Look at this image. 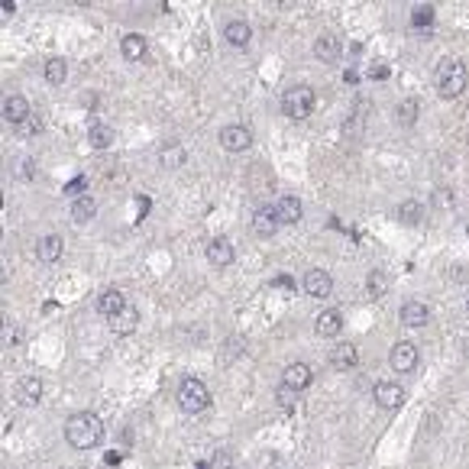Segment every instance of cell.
<instances>
[{
  "instance_id": "3957f363",
  "label": "cell",
  "mask_w": 469,
  "mask_h": 469,
  "mask_svg": "<svg viewBox=\"0 0 469 469\" xmlns=\"http://www.w3.org/2000/svg\"><path fill=\"white\" fill-rule=\"evenodd\" d=\"M317 104V94H314V87L311 85H291L282 94V114L288 120H304L311 117V110Z\"/></svg>"
},
{
  "instance_id": "83f0119b",
  "label": "cell",
  "mask_w": 469,
  "mask_h": 469,
  "mask_svg": "<svg viewBox=\"0 0 469 469\" xmlns=\"http://www.w3.org/2000/svg\"><path fill=\"white\" fill-rule=\"evenodd\" d=\"M87 143H91L94 149H110V146H114V129L104 127V123H94V127L87 129Z\"/></svg>"
},
{
  "instance_id": "277c9868",
  "label": "cell",
  "mask_w": 469,
  "mask_h": 469,
  "mask_svg": "<svg viewBox=\"0 0 469 469\" xmlns=\"http://www.w3.org/2000/svg\"><path fill=\"white\" fill-rule=\"evenodd\" d=\"M175 398H178V408L185 415H201V411L211 408V392H207V385L201 379H182Z\"/></svg>"
},
{
  "instance_id": "e575fe53",
  "label": "cell",
  "mask_w": 469,
  "mask_h": 469,
  "mask_svg": "<svg viewBox=\"0 0 469 469\" xmlns=\"http://www.w3.org/2000/svg\"><path fill=\"white\" fill-rule=\"evenodd\" d=\"M81 191H85V178H72L65 188V194H72V198H81Z\"/></svg>"
},
{
  "instance_id": "4dcf8cb0",
  "label": "cell",
  "mask_w": 469,
  "mask_h": 469,
  "mask_svg": "<svg viewBox=\"0 0 469 469\" xmlns=\"http://www.w3.org/2000/svg\"><path fill=\"white\" fill-rule=\"evenodd\" d=\"M411 26L415 30H430L434 26V3H417L415 10H411Z\"/></svg>"
},
{
  "instance_id": "44dd1931",
  "label": "cell",
  "mask_w": 469,
  "mask_h": 469,
  "mask_svg": "<svg viewBox=\"0 0 469 469\" xmlns=\"http://www.w3.org/2000/svg\"><path fill=\"white\" fill-rule=\"evenodd\" d=\"M356 363H359V350H356L353 343H337V346H333V353H331L333 369L346 373V369H356Z\"/></svg>"
},
{
  "instance_id": "d6a6232c",
  "label": "cell",
  "mask_w": 469,
  "mask_h": 469,
  "mask_svg": "<svg viewBox=\"0 0 469 469\" xmlns=\"http://www.w3.org/2000/svg\"><path fill=\"white\" fill-rule=\"evenodd\" d=\"M207 469H236V463H233V457H230L227 450H217V453L207 459Z\"/></svg>"
},
{
  "instance_id": "7a4b0ae2",
  "label": "cell",
  "mask_w": 469,
  "mask_h": 469,
  "mask_svg": "<svg viewBox=\"0 0 469 469\" xmlns=\"http://www.w3.org/2000/svg\"><path fill=\"white\" fill-rule=\"evenodd\" d=\"M434 85H437V94L447 97V101L459 97L463 91H466V85H469V68H466V62H463V59H444V62L437 65Z\"/></svg>"
},
{
  "instance_id": "f1b7e54d",
  "label": "cell",
  "mask_w": 469,
  "mask_h": 469,
  "mask_svg": "<svg viewBox=\"0 0 469 469\" xmlns=\"http://www.w3.org/2000/svg\"><path fill=\"white\" fill-rule=\"evenodd\" d=\"M363 127H366V104H356V110H353L350 117H346V123H343V136L356 139L363 133Z\"/></svg>"
},
{
  "instance_id": "1f68e13d",
  "label": "cell",
  "mask_w": 469,
  "mask_h": 469,
  "mask_svg": "<svg viewBox=\"0 0 469 469\" xmlns=\"http://www.w3.org/2000/svg\"><path fill=\"white\" fill-rule=\"evenodd\" d=\"M395 217H398L405 227H417L421 224V204L417 201H402L398 204V211H395Z\"/></svg>"
},
{
  "instance_id": "2e32d148",
  "label": "cell",
  "mask_w": 469,
  "mask_h": 469,
  "mask_svg": "<svg viewBox=\"0 0 469 469\" xmlns=\"http://www.w3.org/2000/svg\"><path fill=\"white\" fill-rule=\"evenodd\" d=\"M275 213H278V224H298L301 213H304V204L295 194H282L275 201Z\"/></svg>"
},
{
  "instance_id": "7402d4cb",
  "label": "cell",
  "mask_w": 469,
  "mask_h": 469,
  "mask_svg": "<svg viewBox=\"0 0 469 469\" xmlns=\"http://www.w3.org/2000/svg\"><path fill=\"white\" fill-rule=\"evenodd\" d=\"M427 320H430V308L424 301H405L402 304V324L405 327H424Z\"/></svg>"
},
{
  "instance_id": "ffe728a7",
  "label": "cell",
  "mask_w": 469,
  "mask_h": 469,
  "mask_svg": "<svg viewBox=\"0 0 469 469\" xmlns=\"http://www.w3.org/2000/svg\"><path fill=\"white\" fill-rule=\"evenodd\" d=\"M224 39L233 45V49H246L249 39H253V26H249L246 20H230L224 26Z\"/></svg>"
},
{
  "instance_id": "f546056e",
  "label": "cell",
  "mask_w": 469,
  "mask_h": 469,
  "mask_svg": "<svg viewBox=\"0 0 469 469\" xmlns=\"http://www.w3.org/2000/svg\"><path fill=\"white\" fill-rule=\"evenodd\" d=\"M136 324H139V314H136V311H129V308H127L123 314H120V317L110 320V331L120 333V337H127V333L136 331Z\"/></svg>"
},
{
  "instance_id": "7c38bea8",
  "label": "cell",
  "mask_w": 469,
  "mask_h": 469,
  "mask_svg": "<svg viewBox=\"0 0 469 469\" xmlns=\"http://www.w3.org/2000/svg\"><path fill=\"white\" fill-rule=\"evenodd\" d=\"M97 311H101V317H107V320L120 317V314L127 311V298H123V291H120V288H104V291L97 295Z\"/></svg>"
},
{
  "instance_id": "8d00e7d4",
  "label": "cell",
  "mask_w": 469,
  "mask_h": 469,
  "mask_svg": "<svg viewBox=\"0 0 469 469\" xmlns=\"http://www.w3.org/2000/svg\"><path fill=\"white\" fill-rule=\"evenodd\" d=\"M434 201H437L440 207H444V204L450 207V204H453V194H450V191H437V194H434Z\"/></svg>"
},
{
  "instance_id": "5bb4252c",
  "label": "cell",
  "mask_w": 469,
  "mask_h": 469,
  "mask_svg": "<svg viewBox=\"0 0 469 469\" xmlns=\"http://www.w3.org/2000/svg\"><path fill=\"white\" fill-rule=\"evenodd\" d=\"M30 117H32V107H30V101H26L23 94H10L7 101H3V120H7V123L23 127Z\"/></svg>"
},
{
  "instance_id": "52a82bcc",
  "label": "cell",
  "mask_w": 469,
  "mask_h": 469,
  "mask_svg": "<svg viewBox=\"0 0 469 469\" xmlns=\"http://www.w3.org/2000/svg\"><path fill=\"white\" fill-rule=\"evenodd\" d=\"M217 139H220V146H224L227 152H246L253 146V133H249V127H243V123H227Z\"/></svg>"
},
{
  "instance_id": "d6986e66",
  "label": "cell",
  "mask_w": 469,
  "mask_h": 469,
  "mask_svg": "<svg viewBox=\"0 0 469 469\" xmlns=\"http://www.w3.org/2000/svg\"><path fill=\"white\" fill-rule=\"evenodd\" d=\"M146 52H149V45H146V39H143L139 32H127V36L120 39V55H123L127 62H143Z\"/></svg>"
},
{
  "instance_id": "836d02e7",
  "label": "cell",
  "mask_w": 469,
  "mask_h": 469,
  "mask_svg": "<svg viewBox=\"0 0 469 469\" xmlns=\"http://www.w3.org/2000/svg\"><path fill=\"white\" fill-rule=\"evenodd\" d=\"M275 395H278V405H282V408H288V411L295 408V392H291V388H285V385H282Z\"/></svg>"
},
{
  "instance_id": "9c48e42d",
  "label": "cell",
  "mask_w": 469,
  "mask_h": 469,
  "mask_svg": "<svg viewBox=\"0 0 469 469\" xmlns=\"http://www.w3.org/2000/svg\"><path fill=\"white\" fill-rule=\"evenodd\" d=\"M204 256H207V262H211L213 269H227V266H233L236 249L227 236H213L211 243H207V249H204Z\"/></svg>"
},
{
  "instance_id": "4fadbf2b",
  "label": "cell",
  "mask_w": 469,
  "mask_h": 469,
  "mask_svg": "<svg viewBox=\"0 0 469 469\" xmlns=\"http://www.w3.org/2000/svg\"><path fill=\"white\" fill-rule=\"evenodd\" d=\"M311 382H314V373H311L308 363H288L285 373H282V385L291 392H304Z\"/></svg>"
},
{
  "instance_id": "6da1fadb",
  "label": "cell",
  "mask_w": 469,
  "mask_h": 469,
  "mask_svg": "<svg viewBox=\"0 0 469 469\" xmlns=\"http://www.w3.org/2000/svg\"><path fill=\"white\" fill-rule=\"evenodd\" d=\"M104 437V424L94 411H75V415L65 421V440L75 450H91L101 444Z\"/></svg>"
},
{
  "instance_id": "484cf974",
  "label": "cell",
  "mask_w": 469,
  "mask_h": 469,
  "mask_svg": "<svg viewBox=\"0 0 469 469\" xmlns=\"http://www.w3.org/2000/svg\"><path fill=\"white\" fill-rule=\"evenodd\" d=\"M417 114H421V104H417L415 97H405L402 104L395 107V120H398L402 127H415V123H417Z\"/></svg>"
},
{
  "instance_id": "9a60e30c",
  "label": "cell",
  "mask_w": 469,
  "mask_h": 469,
  "mask_svg": "<svg viewBox=\"0 0 469 469\" xmlns=\"http://www.w3.org/2000/svg\"><path fill=\"white\" fill-rule=\"evenodd\" d=\"M278 213H275V204H266V207H259L256 213H253V233L256 236H275V230H278Z\"/></svg>"
},
{
  "instance_id": "603a6c76",
  "label": "cell",
  "mask_w": 469,
  "mask_h": 469,
  "mask_svg": "<svg viewBox=\"0 0 469 469\" xmlns=\"http://www.w3.org/2000/svg\"><path fill=\"white\" fill-rule=\"evenodd\" d=\"M388 288H392V282H388V275L379 272V269H373V272L366 275V298L369 301L385 298V295H388Z\"/></svg>"
},
{
  "instance_id": "e0dca14e",
  "label": "cell",
  "mask_w": 469,
  "mask_h": 469,
  "mask_svg": "<svg viewBox=\"0 0 469 469\" xmlns=\"http://www.w3.org/2000/svg\"><path fill=\"white\" fill-rule=\"evenodd\" d=\"M65 253V240L59 233H45L39 243H36V256L39 262H59Z\"/></svg>"
},
{
  "instance_id": "ac0fdd59",
  "label": "cell",
  "mask_w": 469,
  "mask_h": 469,
  "mask_svg": "<svg viewBox=\"0 0 469 469\" xmlns=\"http://www.w3.org/2000/svg\"><path fill=\"white\" fill-rule=\"evenodd\" d=\"M314 331H317V337H337L343 331V314L337 308L320 311L317 320H314Z\"/></svg>"
},
{
  "instance_id": "4316f807",
  "label": "cell",
  "mask_w": 469,
  "mask_h": 469,
  "mask_svg": "<svg viewBox=\"0 0 469 469\" xmlns=\"http://www.w3.org/2000/svg\"><path fill=\"white\" fill-rule=\"evenodd\" d=\"M94 213H97L94 198H87V194L75 198V204H72V217H75V224H87V220H94Z\"/></svg>"
},
{
  "instance_id": "d4e9b609",
  "label": "cell",
  "mask_w": 469,
  "mask_h": 469,
  "mask_svg": "<svg viewBox=\"0 0 469 469\" xmlns=\"http://www.w3.org/2000/svg\"><path fill=\"white\" fill-rule=\"evenodd\" d=\"M43 75L49 85H65V78H68V65H65V59H59V55H52V59H45V68Z\"/></svg>"
},
{
  "instance_id": "f35d334b",
  "label": "cell",
  "mask_w": 469,
  "mask_h": 469,
  "mask_svg": "<svg viewBox=\"0 0 469 469\" xmlns=\"http://www.w3.org/2000/svg\"><path fill=\"white\" fill-rule=\"evenodd\" d=\"M466 314H469V295H466Z\"/></svg>"
},
{
  "instance_id": "d590c367",
  "label": "cell",
  "mask_w": 469,
  "mask_h": 469,
  "mask_svg": "<svg viewBox=\"0 0 469 469\" xmlns=\"http://www.w3.org/2000/svg\"><path fill=\"white\" fill-rule=\"evenodd\" d=\"M39 129H43V120H39V117H30L26 123H23V133H26V136H32V133H39Z\"/></svg>"
},
{
  "instance_id": "30bf717a",
  "label": "cell",
  "mask_w": 469,
  "mask_h": 469,
  "mask_svg": "<svg viewBox=\"0 0 469 469\" xmlns=\"http://www.w3.org/2000/svg\"><path fill=\"white\" fill-rule=\"evenodd\" d=\"M373 398H375V405L385 408V411H398V408L405 405V388L398 382H375Z\"/></svg>"
},
{
  "instance_id": "8fae6325",
  "label": "cell",
  "mask_w": 469,
  "mask_h": 469,
  "mask_svg": "<svg viewBox=\"0 0 469 469\" xmlns=\"http://www.w3.org/2000/svg\"><path fill=\"white\" fill-rule=\"evenodd\" d=\"M314 55H317L324 65H333L340 62L343 55V39L337 36V32H320L317 39H314Z\"/></svg>"
},
{
  "instance_id": "5b68a950",
  "label": "cell",
  "mask_w": 469,
  "mask_h": 469,
  "mask_svg": "<svg viewBox=\"0 0 469 469\" xmlns=\"http://www.w3.org/2000/svg\"><path fill=\"white\" fill-rule=\"evenodd\" d=\"M43 392H45V385L39 375H23L20 382L13 385V398H17V405H23V408H36L43 402Z\"/></svg>"
},
{
  "instance_id": "8992f818",
  "label": "cell",
  "mask_w": 469,
  "mask_h": 469,
  "mask_svg": "<svg viewBox=\"0 0 469 469\" xmlns=\"http://www.w3.org/2000/svg\"><path fill=\"white\" fill-rule=\"evenodd\" d=\"M417 346L411 340H402V343H395L392 346V353H388V366H392L395 373H402V375H408V373H415L417 369Z\"/></svg>"
},
{
  "instance_id": "cb8c5ba5",
  "label": "cell",
  "mask_w": 469,
  "mask_h": 469,
  "mask_svg": "<svg viewBox=\"0 0 469 469\" xmlns=\"http://www.w3.org/2000/svg\"><path fill=\"white\" fill-rule=\"evenodd\" d=\"M159 162L165 169H182L185 162H188V152H185L182 143H165L159 149Z\"/></svg>"
},
{
  "instance_id": "74e56055",
  "label": "cell",
  "mask_w": 469,
  "mask_h": 469,
  "mask_svg": "<svg viewBox=\"0 0 469 469\" xmlns=\"http://www.w3.org/2000/svg\"><path fill=\"white\" fill-rule=\"evenodd\" d=\"M17 13V0H3V17H13Z\"/></svg>"
},
{
  "instance_id": "ba28073f",
  "label": "cell",
  "mask_w": 469,
  "mask_h": 469,
  "mask_svg": "<svg viewBox=\"0 0 469 469\" xmlns=\"http://www.w3.org/2000/svg\"><path fill=\"white\" fill-rule=\"evenodd\" d=\"M301 288H304V295H311V298H331L333 278H331V272H324V269H308L304 278H301Z\"/></svg>"
}]
</instances>
